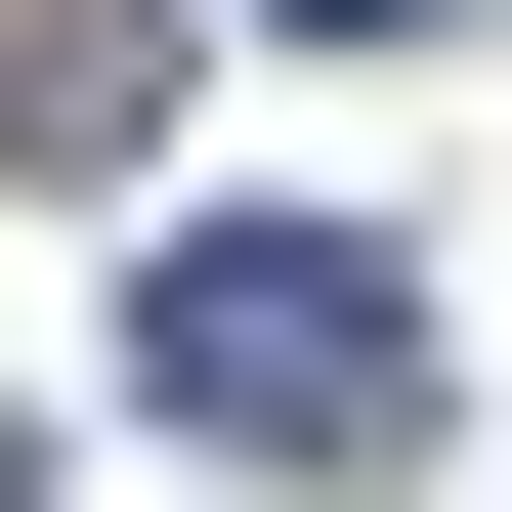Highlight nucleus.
<instances>
[{"label":"nucleus","instance_id":"1","mask_svg":"<svg viewBox=\"0 0 512 512\" xmlns=\"http://www.w3.org/2000/svg\"><path fill=\"white\" fill-rule=\"evenodd\" d=\"M128 384H171L214 470H427V256L384 214H171L128 256Z\"/></svg>","mask_w":512,"mask_h":512},{"label":"nucleus","instance_id":"3","mask_svg":"<svg viewBox=\"0 0 512 512\" xmlns=\"http://www.w3.org/2000/svg\"><path fill=\"white\" fill-rule=\"evenodd\" d=\"M0 512H43V427H0Z\"/></svg>","mask_w":512,"mask_h":512},{"label":"nucleus","instance_id":"2","mask_svg":"<svg viewBox=\"0 0 512 512\" xmlns=\"http://www.w3.org/2000/svg\"><path fill=\"white\" fill-rule=\"evenodd\" d=\"M256 43H470V0H256Z\"/></svg>","mask_w":512,"mask_h":512}]
</instances>
